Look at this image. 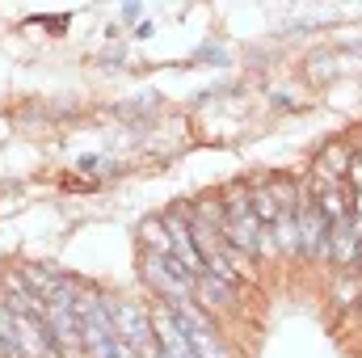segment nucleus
Here are the masks:
<instances>
[{"label": "nucleus", "instance_id": "1", "mask_svg": "<svg viewBox=\"0 0 362 358\" xmlns=\"http://www.w3.org/2000/svg\"><path fill=\"white\" fill-rule=\"evenodd\" d=\"M219 202H223V245L253 258L262 266V241H266V228L257 224L253 207H249V181L236 178L228 185H219Z\"/></svg>", "mask_w": 362, "mask_h": 358}, {"label": "nucleus", "instance_id": "2", "mask_svg": "<svg viewBox=\"0 0 362 358\" xmlns=\"http://www.w3.org/2000/svg\"><path fill=\"white\" fill-rule=\"evenodd\" d=\"M139 282L148 291V299L156 304H189L194 299V274L173 262V258H156V253H139Z\"/></svg>", "mask_w": 362, "mask_h": 358}, {"label": "nucleus", "instance_id": "3", "mask_svg": "<svg viewBox=\"0 0 362 358\" xmlns=\"http://www.w3.org/2000/svg\"><path fill=\"white\" fill-rule=\"evenodd\" d=\"M173 312H177V325L185 333V342H189V350H194V358H240V350L232 346V333L223 325H215L194 299L177 304Z\"/></svg>", "mask_w": 362, "mask_h": 358}, {"label": "nucleus", "instance_id": "4", "mask_svg": "<svg viewBox=\"0 0 362 358\" xmlns=\"http://www.w3.org/2000/svg\"><path fill=\"white\" fill-rule=\"evenodd\" d=\"M110 312H114V333H118V342H122L131 354L160 358L156 333H152V316H148V304H144V299L114 295V299H110Z\"/></svg>", "mask_w": 362, "mask_h": 358}, {"label": "nucleus", "instance_id": "5", "mask_svg": "<svg viewBox=\"0 0 362 358\" xmlns=\"http://www.w3.org/2000/svg\"><path fill=\"white\" fill-rule=\"evenodd\" d=\"M194 304L215 321V325H232V321H245V287H236V282H223V278H215V274H198L194 278Z\"/></svg>", "mask_w": 362, "mask_h": 358}, {"label": "nucleus", "instance_id": "6", "mask_svg": "<svg viewBox=\"0 0 362 358\" xmlns=\"http://www.w3.org/2000/svg\"><path fill=\"white\" fill-rule=\"evenodd\" d=\"M354 152H358V144H354L350 131H346V135H329V139L316 148L308 173H312V178H325V181H346V169H350Z\"/></svg>", "mask_w": 362, "mask_h": 358}, {"label": "nucleus", "instance_id": "7", "mask_svg": "<svg viewBox=\"0 0 362 358\" xmlns=\"http://www.w3.org/2000/svg\"><path fill=\"white\" fill-rule=\"evenodd\" d=\"M160 219H165L169 241H173V262H181L194 278H198V274H206V262H202V253H198V245H194V236H189V224H185V207H181V202L165 207V211H160Z\"/></svg>", "mask_w": 362, "mask_h": 358}, {"label": "nucleus", "instance_id": "8", "mask_svg": "<svg viewBox=\"0 0 362 358\" xmlns=\"http://www.w3.org/2000/svg\"><path fill=\"white\" fill-rule=\"evenodd\" d=\"M0 299H4L17 316L47 321V304L25 287V278H21V270H17V266H0Z\"/></svg>", "mask_w": 362, "mask_h": 358}, {"label": "nucleus", "instance_id": "9", "mask_svg": "<svg viewBox=\"0 0 362 358\" xmlns=\"http://www.w3.org/2000/svg\"><path fill=\"white\" fill-rule=\"evenodd\" d=\"M325 299H329L333 312L354 316V312L362 308V274H354V270H346V274H329V291H325Z\"/></svg>", "mask_w": 362, "mask_h": 358}, {"label": "nucleus", "instance_id": "10", "mask_svg": "<svg viewBox=\"0 0 362 358\" xmlns=\"http://www.w3.org/2000/svg\"><path fill=\"white\" fill-rule=\"evenodd\" d=\"M17 270H21L25 287H30L42 304H51V299L72 282V274H64V270H55V266H38V262H25V266H17Z\"/></svg>", "mask_w": 362, "mask_h": 358}, {"label": "nucleus", "instance_id": "11", "mask_svg": "<svg viewBox=\"0 0 362 358\" xmlns=\"http://www.w3.org/2000/svg\"><path fill=\"white\" fill-rule=\"evenodd\" d=\"M139 253H156V258H173V241L160 215H148L139 224Z\"/></svg>", "mask_w": 362, "mask_h": 358}, {"label": "nucleus", "instance_id": "12", "mask_svg": "<svg viewBox=\"0 0 362 358\" xmlns=\"http://www.w3.org/2000/svg\"><path fill=\"white\" fill-rule=\"evenodd\" d=\"M249 207H253L257 224L270 232L274 219H278V202H274V194H270V185H266V178H253V181H249Z\"/></svg>", "mask_w": 362, "mask_h": 358}, {"label": "nucleus", "instance_id": "13", "mask_svg": "<svg viewBox=\"0 0 362 358\" xmlns=\"http://www.w3.org/2000/svg\"><path fill=\"white\" fill-rule=\"evenodd\" d=\"M354 274H362V241H358V249H354Z\"/></svg>", "mask_w": 362, "mask_h": 358}, {"label": "nucleus", "instance_id": "14", "mask_svg": "<svg viewBox=\"0 0 362 358\" xmlns=\"http://www.w3.org/2000/svg\"><path fill=\"white\" fill-rule=\"evenodd\" d=\"M0 358H4V350H0Z\"/></svg>", "mask_w": 362, "mask_h": 358}]
</instances>
